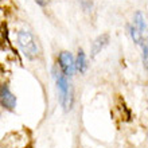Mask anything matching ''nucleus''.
<instances>
[{"label":"nucleus","instance_id":"f257e3e1","mask_svg":"<svg viewBox=\"0 0 148 148\" xmlns=\"http://www.w3.org/2000/svg\"><path fill=\"white\" fill-rule=\"evenodd\" d=\"M54 77L59 90V101L65 108V110H69L71 106V90L70 85H69V82L66 79V75L62 74L61 71L54 70Z\"/></svg>","mask_w":148,"mask_h":148},{"label":"nucleus","instance_id":"f03ea898","mask_svg":"<svg viewBox=\"0 0 148 148\" xmlns=\"http://www.w3.org/2000/svg\"><path fill=\"white\" fill-rule=\"evenodd\" d=\"M18 42H19V46L23 51V54L27 57V58L32 59L35 58L36 54H38V46L35 43V39L34 36L30 34L28 31H19L18 34Z\"/></svg>","mask_w":148,"mask_h":148},{"label":"nucleus","instance_id":"7ed1b4c3","mask_svg":"<svg viewBox=\"0 0 148 148\" xmlns=\"http://www.w3.org/2000/svg\"><path fill=\"white\" fill-rule=\"evenodd\" d=\"M58 61H59V66L62 69L63 74L65 75H73L74 71H75V61H74L73 55L70 53L62 51L58 57Z\"/></svg>","mask_w":148,"mask_h":148},{"label":"nucleus","instance_id":"20e7f679","mask_svg":"<svg viewBox=\"0 0 148 148\" xmlns=\"http://www.w3.org/2000/svg\"><path fill=\"white\" fill-rule=\"evenodd\" d=\"M0 104L8 110L15 109V106H16L15 96L10 92L8 86H5V85H3L0 88Z\"/></svg>","mask_w":148,"mask_h":148},{"label":"nucleus","instance_id":"39448f33","mask_svg":"<svg viewBox=\"0 0 148 148\" xmlns=\"http://www.w3.org/2000/svg\"><path fill=\"white\" fill-rule=\"evenodd\" d=\"M86 67H88V63H86V57H85V54H84V51L79 50V51H78L77 61H75V69H78L81 73H85Z\"/></svg>","mask_w":148,"mask_h":148},{"label":"nucleus","instance_id":"423d86ee","mask_svg":"<svg viewBox=\"0 0 148 148\" xmlns=\"http://www.w3.org/2000/svg\"><path fill=\"white\" fill-rule=\"evenodd\" d=\"M108 35H102V36H100V38H97V40L94 42V45H93V50H92V53H93V55H96L97 53H100L101 51V49L104 46H105L106 43H108Z\"/></svg>","mask_w":148,"mask_h":148},{"label":"nucleus","instance_id":"0eeeda50","mask_svg":"<svg viewBox=\"0 0 148 148\" xmlns=\"http://www.w3.org/2000/svg\"><path fill=\"white\" fill-rule=\"evenodd\" d=\"M135 24L137 26V30H139V32L140 34H143V32H145V22H144V18H143V15H141L140 12H137L136 15H135Z\"/></svg>","mask_w":148,"mask_h":148},{"label":"nucleus","instance_id":"6e6552de","mask_svg":"<svg viewBox=\"0 0 148 148\" xmlns=\"http://www.w3.org/2000/svg\"><path fill=\"white\" fill-rule=\"evenodd\" d=\"M129 31H131V36L133 38V42L141 43V34L139 32V30H137L135 26H131V27H129Z\"/></svg>","mask_w":148,"mask_h":148},{"label":"nucleus","instance_id":"1a4fd4ad","mask_svg":"<svg viewBox=\"0 0 148 148\" xmlns=\"http://www.w3.org/2000/svg\"><path fill=\"white\" fill-rule=\"evenodd\" d=\"M143 63L147 67V45H143Z\"/></svg>","mask_w":148,"mask_h":148},{"label":"nucleus","instance_id":"9d476101","mask_svg":"<svg viewBox=\"0 0 148 148\" xmlns=\"http://www.w3.org/2000/svg\"><path fill=\"white\" fill-rule=\"evenodd\" d=\"M36 1H38L40 5H43V4H45V0H36Z\"/></svg>","mask_w":148,"mask_h":148}]
</instances>
